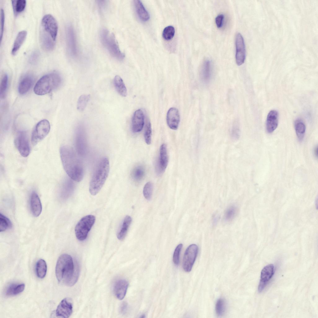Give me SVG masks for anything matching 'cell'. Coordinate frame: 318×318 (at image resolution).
I'll return each instance as SVG.
<instances>
[{
  "label": "cell",
  "mask_w": 318,
  "mask_h": 318,
  "mask_svg": "<svg viewBox=\"0 0 318 318\" xmlns=\"http://www.w3.org/2000/svg\"><path fill=\"white\" fill-rule=\"evenodd\" d=\"M128 285V282L125 279H119L116 281L113 286V291L117 299L121 300L124 298Z\"/></svg>",
  "instance_id": "cell-16"
},
{
  "label": "cell",
  "mask_w": 318,
  "mask_h": 318,
  "mask_svg": "<svg viewBox=\"0 0 318 318\" xmlns=\"http://www.w3.org/2000/svg\"><path fill=\"white\" fill-rule=\"evenodd\" d=\"M67 47L70 55L73 57L78 55V50L75 33L72 26L68 25L66 29Z\"/></svg>",
  "instance_id": "cell-11"
},
{
  "label": "cell",
  "mask_w": 318,
  "mask_h": 318,
  "mask_svg": "<svg viewBox=\"0 0 318 318\" xmlns=\"http://www.w3.org/2000/svg\"><path fill=\"white\" fill-rule=\"evenodd\" d=\"M157 164L158 172L160 173L165 171L168 163V157L166 145L161 144L160 147L159 159Z\"/></svg>",
  "instance_id": "cell-17"
},
{
  "label": "cell",
  "mask_w": 318,
  "mask_h": 318,
  "mask_svg": "<svg viewBox=\"0 0 318 318\" xmlns=\"http://www.w3.org/2000/svg\"><path fill=\"white\" fill-rule=\"evenodd\" d=\"M30 206L31 212L34 216H39L42 212V206L38 194L34 191L30 195Z\"/></svg>",
  "instance_id": "cell-19"
},
{
  "label": "cell",
  "mask_w": 318,
  "mask_h": 318,
  "mask_svg": "<svg viewBox=\"0 0 318 318\" xmlns=\"http://www.w3.org/2000/svg\"><path fill=\"white\" fill-rule=\"evenodd\" d=\"M274 266L269 264L265 266L262 269L261 274L260 282L266 284L274 274Z\"/></svg>",
  "instance_id": "cell-24"
},
{
  "label": "cell",
  "mask_w": 318,
  "mask_h": 318,
  "mask_svg": "<svg viewBox=\"0 0 318 318\" xmlns=\"http://www.w3.org/2000/svg\"><path fill=\"white\" fill-rule=\"evenodd\" d=\"M224 18V15L222 14L218 15L216 18V24L218 28H220L222 26Z\"/></svg>",
  "instance_id": "cell-46"
},
{
  "label": "cell",
  "mask_w": 318,
  "mask_h": 318,
  "mask_svg": "<svg viewBox=\"0 0 318 318\" xmlns=\"http://www.w3.org/2000/svg\"><path fill=\"white\" fill-rule=\"evenodd\" d=\"M175 34V29L172 26H168L166 27L162 33V36L166 40H169L172 39Z\"/></svg>",
  "instance_id": "cell-41"
},
{
  "label": "cell",
  "mask_w": 318,
  "mask_h": 318,
  "mask_svg": "<svg viewBox=\"0 0 318 318\" xmlns=\"http://www.w3.org/2000/svg\"><path fill=\"white\" fill-rule=\"evenodd\" d=\"M76 264L70 255L64 253L60 255L55 269L56 277L59 283L68 286L75 284L79 274V267Z\"/></svg>",
  "instance_id": "cell-1"
},
{
  "label": "cell",
  "mask_w": 318,
  "mask_h": 318,
  "mask_svg": "<svg viewBox=\"0 0 318 318\" xmlns=\"http://www.w3.org/2000/svg\"><path fill=\"white\" fill-rule=\"evenodd\" d=\"M99 38L103 46L113 57L119 60H123L125 54L120 50L114 34L105 28L99 33Z\"/></svg>",
  "instance_id": "cell-5"
},
{
  "label": "cell",
  "mask_w": 318,
  "mask_h": 318,
  "mask_svg": "<svg viewBox=\"0 0 318 318\" xmlns=\"http://www.w3.org/2000/svg\"><path fill=\"white\" fill-rule=\"evenodd\" d=\"M50 129L49 121L46 119L41 120L35 125L32 132L31 140L35 145L43 140L48 134Z\"/></svg>",
  "instance_id": "cell-7"
},
{
  "label": "cell",
  "mask_w": 318,
  "mask_h": 318,
  "mask_svg": "<svg viewBox=\"0 0 318 318\" xmlns=\"http://www.w3.org/2000/svg\"><path fill=\"white\" fill-rule=\"evenodd\" d=\"M75 144L77 154L81 156H85L87 153L88 147L85 133L82 127L80 126L77 128Z\"/></svg>",
  "instance_id": "cell-9"
},
{
  "label": "cell",
  "mask_w": 318,
  "mask_h": 318,
  "mask_svg": "<svg viewBox=\"0 0 318 318\" xmlns=\"http://www.w3.org/2000/svg\"><path fill=\"white\" fill-rule=\"evenodd\" d=\"M25 284L23 283H11L8 285L4 291L5 295L11 297L16 295L24 290Z\"/></svg>",
  "instance_id": "cell-21"
},
{
  "label": "cell",
  "mask_w": 318,
  "mask_h": 318,
  "mask_svg": "<svg viewBox=\"0 0 318 318\" xmlns=\"http://www.w3.org/2000/svg\"><path fill=\"white\" fill-rule=\"evenodd\" d=\"M180 115L178 109L175 107L170 108L166 116V121L168 126L171 129L176 130L180 121Z\"/></svg>",
  "instance_id": "cell-15"
},
{
  "label": "cell",
  "mask_w": 318,
  "mask_h": 318,
  "mask_svg": "<svg viewBox=\"0 0 318 318\" xmlns=\"http://www.w3.org/2000/svg\"><path fill=\"white\" fill-rule=\"evenodd\" d=\"M1 16H0V22H1V25H0V41L1 42L2 38L3 36V30H4V24L5 21V14L4 10L2 8L1 10Z\"/></svg>",
  "instance_id": "cell-44"
},
{
  "label": "cell",
  "mask_w": 318,
  "mask_h": 318,
  "mask_svg": "<svg viewBox=\"0 0 318 318\" xmlns=\"http://www.w3.org/2000/svg\"><path fill=\"white\" fill-rule=\"evenodd\" d=\"M8 83V76L6 74L2 76L0 85V97L3 98L5 97L7 92Z\"/></svg>",
  "instance_id": "cell-36"
},
{
  "label": "cell",
  "mask_w": 318,
  "mask_h": 318,
  "mask_svg": "<svg viewBox=\"0 0 318 318\" xmlns=\"http://www.w3.org/2000/svg\"><path fill=\"white\" fill-rule=\"evenodd\" d=\"M73 311V305L71 299L65 298L59 303L55 311L56 316L58 317L68 318Z\"/></svg>",
  "instance_id": "cell-14"
},
{
  "label": "cell",
  "mask_w": 318,
  "mask_h": 318,
  "mask_svg": "<svg viewBox=\"0 0 318 318\" xmlns=\"http://www.w3.org/2000/svg\"><path fill=\"white\" fill-rule=\"evenodd\" d=\"M90 98V95L89 94H83L79 97L77 102V108L78 110L80 112L84 111Z\"/></svg>",
  "instance_id": "cell-35"
},
{
  "label": "cell",
  "mask_w": 318,
  "mask_h": 318,
  "mask_svg": "<svg viewBox=\"0 0 318 318\" xmlns=\"http://www.w3.org/2000/svg\"><path fill=\"white\" fill-rule=\"evenodd\" d=\"M127 307V304L125 302H124L121 305L120 308V311L121 313H124L126 311Z\"/></svg>",
  "instance_id": "cell-48"
},
{
  "label": "cell",
  "mask_w": 318,
  "mask_h": 318,
  "mask_svg": "<svg viewBox=\"0 0 318 318\" xmlns=\"http://www.w3.org/2000/svg\"><path fill=\"white\" fill-rule=\"evenodd\" d=\"M109 170L108 159L102 157L97 165L90 181L89 191L91 195H95L99 192L108 177Z\"/></svg>",
  "instance_id": "cell-3"
},
{
  "label": "cell",
  "mask_w": 318,
  "mask_h": 318,
  "mask_svg": "<svg viewBox=\"0 0 318 318\" xmlns=\"http://www.w3.org/2000/svg\"><path fill=\"white\" fill-rule=\"evenodd\" d=\"M145 315H141V318H144V317H145Z\"/></svg>",
  "instance_id": "cell-50"
},
{
  "label": "cell",
  "mask_w": 318,
  "mask_h": 318,
  "mask_svg": "<svg viewBox=\"0 0 318 318\" xmlns=\"http://www.w3.org/2000/svg\"><path fill=\"white\" fill-rule=\"evenodd\" d=\"M33 80L30 76H26L20 81L18 87L19 93L23 95L27 93L31 88Z\"/></svg>",
  "instance_id": "cell-25"
},
{
  "label": "cell",
  "mask_w": 318,
  "mask_h": 318,
  "mask_svg": "<svg viewBox=\"0 0 318 318\" xmlns=\"http://www.w3.org/2000/svg\"><path fill=\"white\" fill-rule=\"evenodd\" d=\"M314 154L316 157H317L318 156V147L316 146L314 150Z\"/></svg>",
  "instance_id": "cell-49"
},
{
  "label": "cell",
  "mask_w": 318,
  "mask_h": 318,
  "mask_svg": "<svg viewBox=\"0 0 318 318\" xmlns=\"http://www.w3.org/2000/svg\"><path fill=\"white\" fill-rule=\"evenodd\" d=\"M134 3L136 12L139 19L143 21L148 20L149 14L141 1L139 0H134Z\"/></svg>",
  "instance_id": "cell-23"
},
{
  "label": "cell",
  "mask_w": 318,
  "mask_h": 318,
  "mask_svg": "<svg viewBox=\"0 0 318 318\" xmlns=\"http://www.w3.org/2000/svg\"><path fill=\"white\" fill-rule=\"evenodd\" d=\"M294 127L298 139L300 141H302L303 139L305 132V124L302 120L298 119L295 121Z\"/></svg>",
  "instance_id": "cell-31"
},
{
  "label": "cell",
  "mask_w": 318,
  "mask_h": 318,
  "mask_svg": "<svg viewBox=\"0 0 318 318\" xmlns=\"http://www.w3.org/2000/svg\"><path fill=\"white\" fill-rule=\"evenodd\" d=\"M236 61L237 65L240 66L244 62L246 56V50L244 39L240 33L235 37Z\"/></svg>",
  "instance_id": "cell-13"
},
{
  "label": "cell",
  "mask_w": 318,
  "mask_h": 318,
  "mask_svg": "<svg viewBox=\"0 0 318 318\" xmlns=\"http://www.w3.org/2000/svg\"><path fill=\"white\" fill-rule=\"evenodd\" d=\"M152 133L151 124L150 121L148 120L146 123L144 133L145 141L148 145L150 144L151 143Z\"/></svg>",
  "instance_id": "cell-39"
},
{
  "label": "cell",
  "mask_w": 318,
  "mask_h": 318,
  "mask_svg": "<svg viewBox=\"0 0 318 318\" xmlns=\"http://www.w3.org/2000/svg\"><path fill=\"white\" fill-rule=\"evenodd\" d=\"M144 116L143 112L141 109L135 111L132 120V129L134 133L140 132L144 124Z\"/></svg>",
  "instance_id": "cell-18"
},
{
  "label": "cell",
  "mask_w": 318,
  "mask_h": 318,
  "mask_svg": "<svg viewBox=\"0 0 318 318\" xmlns=\"http://www.w3.org/2000/svg\"><path fill=\"white\" fill-rule=\"evenodd\" d=\"M39 57V53L38 52L35 51L33 52L31 54L29 58V62L31 64H34L36 63Z\"/></svg>",
  "instance_id": "cell-45"
},
{
  "label": "cell",
  "mask_w": 318,
  "mask_h": 318,
  "mask_svg": "<svg viewBox=\"0 0 318 318\" xmlns=\"http://www.w3.org/2000/svg\"><path fill=\"white\" fill-rule=\"evenodd\" d=\"M14 142L21 155L25 157H28L30 154V148L26 133L23 131L19 132L15 138Z\"/></svg>",
  "instance_id": "cell-8"
},
{
  "label": "cell",
  "mask_w": 318,
  "mask_h": 318,
  "mask_svg": "<svg viewBox=\"0 0 318 318\" xmlns=\"http://www.w3.org/2000/svg\"><path fill=\"white\" fill-rule=\"evenodd\" d=\"M60 155L64 169L69 177L75 181H81L84 175V166L73 149L63 146L60 149Z\"/></svg>",
  "instance_id": "cell-2"
},
{
  "label": "cell",
  "mask_w": 318,
  "mask_h": 318,
  "mask_svg": "<svg viewBox=\"0 0 318 318\" xmlns=\"http://www.w3.org/2000/svg\"><path fill=\"white\" fill-rule=\"evenodd\" d=\"M237 211V207L234 205H232L228 207L226 210L224 218L226 221H229L234 217Z\"/></svg>",
  "instance_id": "cell-40"
},
{
  "label": "cell",
  "mask_w": 318,
  "mask_h": 318,
  "mask_svg": "<svg viewBox=\"0 0 318 318\" xmlns=\"http://www.w3.org/2000/svg\"><path fill=\"white\" fill-rule=\"evenodd\" d=\"M42 24L44 29L55 41L58 28L57 22L55 18L51 14L45 15L42 19Z\"/></svg>",
  "instance_id": "cell-12"
},
{
  "label": "cell",
  "mask_w": 318,
  "mask_h": 318,
  "mask_svg": "<svg viewBox=\"0 0 318 318\" xmlns=\"http://www.w3.org/2000/svg\"><path fill=\"white\" fill-rule=\"evenodd\" d=\"M211 62L209 60H206L204 62L201 67L200 72L201 79L204 82H207L211 79Z\"/></svg>",
  "instance_id": "cell-26"
},
{
  "label": "cell",
  "mask_w": 318,
  "mask_h": 318,
  "mask_svg": "<svg viewBox=\"0 0 318 318\" xmlns=\"http://www.w3.org/2000/svg\"><path fill=\"white\" fill-rule=\"evenodd\" d=\"M12 227L11 220L7 217L0 214V231L3 232L8 229H11Z\"/></svg>",
  "instance_id": "cell-33"
},
{
  "label": "cell",
  "mask_w": 318,
  "mask_h": 318,
  "mask_svg": "<svg viewBox=\"0 0 318 318\" xmlns=\"http://www.w3.org/2000/svg\"><path fill=\"white\" fill-rule=\"evenodd\" d=\"M27 34L25 30H22L17 34L15 39L13 48L11 50V53L15 55L19 50L25 41Z\"/></svg>",
  "instance_id": "cell-28"
},
{
  "label": "cell",
  "mask_w": 318,
  "mask_h": 318,
  "mask_svg": "<svg viewBox=\"0 0 318 318\" xmlns=\"http://www.w3.org/2000/svg\"><path fill=\"white\" fill-rule=\"evenodd\" d=\"M97 3L98 7L100 10H102L105 8L107 3L105 1H98Z\"/></svg>",
  "instance_id": "cell-47"
},
{
  "label": "cell",
  "mask_w": 318,
  "mask_h": 318,
  "mask_svg": "<svg viewBox=\"0 0 318 318\" xmlns=\"http://www.w3.org/2000/svg\"><path fill=\"white\" fill-rule=\"evenodd\" d=\"M240 136V130L238 122L236 121L233 123L231 131V136L235 140L239 139Z\"/></svg>",
  "instance_id": "cell-42"
},
{
  "label": "cell",
  "mask_w": 318,
  "mask_h": 318,
  "mask_svg": "<svg viewBox=\"0 0 318 318\" xmlns=\"http://www.w3.org/2000/svg\"><path fill=\"white\" fill-rule=\"evenodd\" d=\"M226 304L225 300L222 298H219L217 301L215 307L216 314L219 316L223 315L225 312Z\"/></svg>",
  "instance_id": "cell-37"
},
{
  "label": "cell",
  "mask_w": 318,
  "mask_h": 318,
  "mask_svg": "<svg viewBox=\"0 0 318 318\" xmlns=\"http://www.w3.org/2000/svg\"><path fill=\"white\" fill-rule=\"evenodd\" d=\"M114 84L118 93L122 97H125L127 95V90L124 81L121 77L116 75L114 79Z\"/></svg>",
  "instance_id": "cell-29"
},
{
  "label": "cell",
  "mask_w": 318,
  "mask_h": 318,
  "mask_svg": "<svg viewBox=\"0 0 318 318\" xmlns=\"http://www.w3.org/2000/svg\"><path fill=\"white\" fill-rule=\"evenodd\" d=\"M153 189V184L151 182H148L144 185L143 193L145 198L147 200H151Z\"/></svg>",
  "instance_id": "cell-38"
},
{
  "label": "cell",
  "mask_w": 318,
  "mask_h": 318,
  "mask_svg": "<svg viewBox=\"0 0 318 318\" xmlns=\"http://www.w3.org/2000/svg\"><path fill=\"white\" fill-rule=\"evenodd\" d=\"M61 82L60 76L56 72L45 75L37 82L34 87V91L39 95L46 94L58 87Z\"/></svg>",
  "instance_id": "cell-4"
},
{
  "label": "cell",
  "mask_w": 318,
  "mask_h": 318,
  "mask_svg": "<svg viewBox=\"0 0 318 318\" xmlns=\"http://www.w3.org/2000/svg\"><path fill=\"white\" fill-rule=\"evenodd\" d=\"M132 220V218L130 216L127 215L125 217L121 229L117 234V237L118 239L121 241L124 239Z\"/></svg>",
  "instance_id": "cell-27"
},
{
  "label": "cell",
  "mask_w": 318,
  "mask_h": 318,
  "mask_svg": "<svg viewBox=\"0 0 318 318\" xmlns=\"http://www.w3.org/2000/svg\"><path fill=\"white\" fill-rule=\"evenodd\" d=\"M145 174L144 167L142 166H137L134 168L132 172V178L137 182L141 181L143 178Z\"/></svg>",
  "instance_id": "cell-32"
},
{
  "label": "cell",
  "mask_w": 318,
  "mask_h": 318,
  "mask_svg": "<svg viewBox=\"0 0 318 318\" xmlns=\"http://www.w3.org/2000/svg\"><path fill=\"white\" fill-rule=\"evenodd\" d=\"M11 2L15 15L22 11L25 9L26 4L25 0H12Z\"/></svg>",
  "instance_id": "cell-34"
},
{
  "label": "cell",
  "mask_w": 318,
  "mask_h": 318,
  "mask_svg": "<svg viewBox=\"0 0 318 318\" xmlns=\"http://www.w3.org/2000/svg\"><path fill=\"white\" fill-rule=\"evenodd\" d=\"M182 247V244H179L177 246L175 250L173 260L174 263L176 265H178L179 263V256Z\"/></svg>",
  "instance_id": "cell-43"
},
{
  "label": "cell",
  "mask_w": 318,
  "mask_h": 318,
  "mask_svg": "<svg viewBox=\"0 0 318 318\" xmlns=\"http://www.w3.org/2000/svg\"><path fill=\"white\" fill-rule=\"evenodd\" d=\"M198 248L195 244L189 245L184 253L183 262V268L185 271L190 272L195 262L198 253Z\"/></svg>",
  "instance_id": "cell-10"
},
{
  "label": "cell",
  "mask_w": 318,
  "mask_h": 318,
  "mask_svg": "<svg viewBox=\"0 0 318 318\" xmlns=\"http://www.w3.org/2000/svg\"><path fill=\"white\" fill-rule=\"evenodd\" d=\"M95 221V216L89 215L83 217L78 222L75 227V232L79 240L83 241L87 238Z\"/></svg>",
  "instance_id": "cell-6"
},
{
  "label": "cell",
  "mask_w": 318,
  "mask_h": 318,
  "mask_svg": "<svg viewBox=\"0 0 318 318\" xmlns=\"http://www.w3.org/2000/svg\"><path fill=\"white\" fill-rule=\"evenodd\" d=\"M47 266L45 261L40 259L37 262L35 265V271L37 276L40 279L43 278L46 274Z\"/></svg>",
  "instance_id": "cell-30"
},
{
  "label": "cell",
  "mask_w": 318,
  "mask_h": 318,
  "mask_svg": "<svg viewBox=\"0 0 318 318\" xmlns=\"http://www.w3.org/2000/svg\"><path fill=\"white\" fill-rule=\"evenodd\" d=\"M278 124V113L275 110H272L268 113L266 121V129L268 133L273 132Z\"/></svg>",
  "instance_id": "cell-20"
},
{
  "label": "cell",
  "mask_w": 318,
  "mask_h": 318,
  "mask_svg": "<svg viewBox=\"0 0 318 318\" xmlns=\"http://www.w3.org/2000/svg\"><path fill=\"white\" fill-rule=\"evenodd\" d=\"M40 40L43 48L46 51H50L52 50L54 47V41L50 35L43 30L41 31L40 34Z\"/></svg>",
  "instance_id": "cell-22"
}]
</instances>
